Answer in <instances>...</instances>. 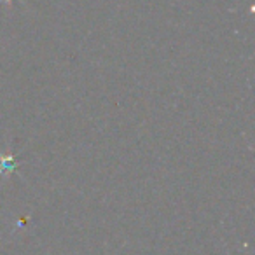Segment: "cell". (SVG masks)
I'll return each instance as SVG.
<instances>
[{
    "label": "cell",
    "instance_id": "6da1fadb",
    "mask_svg": "<svg viewBox=\"0 0 255 255\" xmlns=\"http://www.w3.org/2000/svg\"><path fill=\"white\" fill-rule=\"evenodd\" d=\"M2 2H4V4H11V2H14V0H0V4H2Z\"/></svg>",
    "mask_w": 255,
    "mask_h": 255
}]
</instances>
